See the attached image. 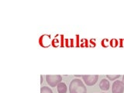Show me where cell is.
<instances>
[{
    "label": "cell",
    "instance_id": "cell-3",
    "mask_svg": "<svg viewBox=\"0 0 124 93\" xmlns=\"http://www.w3.org/2000/svg\"><path fill=\"white\" fill-rule=\"evenodd\" d=\"M82 79L88 86H93L97 82L99 79V75H82Z\"/></svg>",
    "mask_w": 124,
    "mask_h": 93
},
{
    "label": "cell",
    "instance_id": "cell-9",
    "mask_svg": "<svg viewBox=\"0 0 124 93\" xmlns=\"http://www.w3.org/2000/svg\"><path fill=\"white\" fill-rule=\"evenodd\" d=\"M123 81V83L124 84V75L123 76V81Z\"/></svg>",
    "mask_w": 124,
    "mask_h": 93
},
{
    "label": "cell",
    "instance_id": "cell-7",
    "mask_svg": "<svg viewBox=\"0 0 124 93\" xmlns=\"http://www.w3.org/2000/svg\"><path fill=\"white\" fill-rule=\"evenodd\" d=\"M40 93H53V92L47 86H44L40 88Z\"/></svg>",
    "mask_w": 124,
    "mask_h": 93
},
{
    "label": "cell",
    "instance_id": "cell-6",
    "mask_svg": "<svg viewBox=\"0 0 124 93\" xmlns=\"http://www.w3.org/2000/svg\"><path fill=\"white\" fill-rule=\"evenodd\" d=\"M57 89L58 93H66L67 92V86H66V84L64 82H61L57 85Z\"/></svg>",
    "mask_w": 124,
    "mask_h": 93
},
{
    "label": "cell",
    "instance_id": "cell-5",
    "mask_svg": "<svg viewBox=\"0 0 124 93\" xmlns=\"http://www.w3.org/2000/svg\"><path fill=\"white\" fill-rule=\"evenodd\" d=\"M99 88L102 89V91H108L110 88V84L109 81H108L107 79H102L100 81L99 83Z\"/></svg>",
    "mask_w": 124,
    "mask_h": 93
},
{
    "label": "cell",
    "instance_id": "cell-10",
    "mask_svg": "<svg viewBox=\"0 0 124 93\" xmlns=\"http://www.w3.org/2000/svg\"><path fill=\"white\" fill-rule=\"evenodd\" d=\"M40 77H41V83H42V81H43V76L41 75Z\"/></svg>",
    "mask_w": 124,
    "mask_h": 93
},
{
    "label": "cell",
    "instance_id": "cell-8",
    "mask_svg": "<svg viewBox=\"0 0 124 93\" xmlns=\"http://www.w3.org/2000/svg\"><path fill=\"white\" fill-rule=\"evenodd\" d=\"M120 77L119 75H106V78H108V79L111 80V81H114L116 79L119 78Z\"/></svg>",
    "mask_w": 124,
    "mask_h": 93
},
{
    "label": "cell",
    "instance_id": "cell-4",
    "mask_svg": "<svg viewBox=\"0 0 124 93\" xmlns=\"http://www.w3.org/2000/svg\"><path fill=\"white\" fill-rule=\"evenodd\" d=\"M124 92V84L123 81L117 80L114 81L112 85V93H123Z\"/></svg>",
    "mask_w": 124,
    "mask_h": 93
},
{
    "label": "cell",
    "instance_id": "cell-11",
    "mask_svg": "<svg viewBox=\"0 0 124 93\" xmlns=\"http://www.w3.org/2000/svg\"><path fill=\"white\" fill-rule=\"evenodd\" d=\"M101 93H105V92H101Z\"/></svg>",
    "mask_w": 124,
    "mask_h": 93
},
{
    "label": "cell",
    "instance_id": "cell-1",
    "mask_svg": "<svg viewBox=\"0 0 124 93\" xmlns=\"http://www.w3.org/2000/svg\"><path fill=\"white\" fill-rule=\"evenodd\" d=\"M70 93H87L85 84L78 78L73 79L69 85Z\"/></svg>",
    "mask_w": 124,
    "mask_h": 93
},
{
    "label": "cell",
    "instance_id": "cell-2",
    "mask_svg": "<svg viewBox=\"0 0 124 93\" xmlns=\"http://www.w3.org/2000/svg\"><path fill=\"white\" fill-rule=\"evenodd\" d=\"M62 77L59 75H46V82L49 84L50 87H55L57 86V85L61 82Z\"/></svg>",
    "mask_w": 124,
    "mask_h": 93
}]
</instances>
